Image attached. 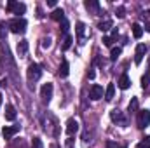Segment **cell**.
Here are the masks:
<instances>
[{"label": "cell", "mask_w": 150, "mask_h": 148, "mask_svg": "<svg viewBox=\"0 0 150 148\" xmlns=\"http://www.w3.org/2000/svg\"><path fill=\"white\" fill-rule=\"evenodd\" d=\"M47 5H49V7H56V0H49Z\"/></svg>", "instance_id": "35"}, {"label": "cell", "mask_w": 150, "mask_h": 148, "mask_svg": "<svg viewBox=\"0 0 150 148\" xmlns=\"http://www.w3.org/2000/svg\"><path fill=\"white\" fill-rule=\"evenodd\" d=\"M67 148H72V140H68V141H67Z\"/></svg>", "instance_id": "37"}, {"label": "cell", "mask_w": 150, "mask_h": 148, "mask_svg": "<svg viewBox=\"0 0 150 148\" xmlns=\"http://www.w3.org/2000/svg\"><path fill=\"white\" fill-rule=\"evenodd\" d=\"M127 110H129V113H133V111L138 110V99H136V98H131V101H129V106H127Z\"/></svg>", "instance_id": "23"}, {"label": "cell", "mask_w": 150, "mask_h": 148, "mask_svg": "<svg viewBox=\"0 0 150 148\" xmlns=\"http://www.w3.org/2000/svg\"><path fill=\"white\" fill-rule=\"evenodd\" d=\"M9 148H26V143H25V140H14Z\"/></svg>", "instance_id": "24"}, {"label": "cell", "mask_w": 150, "mask_h": 148, "mask_svg": "<svg viewBox=\"0 0 150 148\" xmlns=\"http://www.w3.org/2000/svg\"><path fill=\"white\" fill-rule=\"evenodd\" d=\"M149 84H150V72L147 75H143V77H142V85H143V89H145Z\"/></svg>", "instance_id": "28"}, {"label": "cell", "mask_w": 150, "mask_h": 148, "mask_svg": "<svg viewBox=\"0 0 150 148\" xmlns=\"http://www.w3.org/2000/svg\"><path fill=\"white\" fill-rule=\"evenodd\" d=\"M16 118V108L12 105H5V120H14Z\"/></svg>", "instance_id": "15"}, {"label": "cell", "mask_w": 150, "mask_h": 148, "mask_svg": "<svg viewBox=\"0 0 150 148\" xmlns=\"http://www.w3.org/2000/svg\"><path fill=\"white\" fill-rule=\"evenodd\" d=\"M26 52H28V40H19V44H18V54L25 56Z\"/></svg>", "instance_id": "16"}, {"label": "cell", "mask_w": 150, "mask_h": 148, "mask_svg": "<svg viewBox=\"0 0 150 148\" xmlns=\"http://www.w3.org/2000/svg\"><path fill=\"white\" fill-rule=\"evenodd\" d=\"M107 148H120V147L115 145V143H112V141H108V143H107Z\"/></svg>", "instance_id": "33"}, {"label": "cell", "mask_w": 150, "mask_h": 148, "mask_svg": "<svg viewBox=\"0 0 150 148\" xmlns=\"http://www.w3.org/2000/svg\"><path fill=\"white\" fill-rule=\"evenodd\" d=\"M68 73H70V65H68V61L67 59H63L61 61V66H59V77H68Z\"/></svg>", "instance_id": "14"}, {"label": "cell", "mask_w": 150, "mask_h": 148, "mask_svg": "<svg viewBox=\"0 0 150 148\" xmlns=\"http://www.w3.org/2000/svg\"><path fill=\"white\" fill-rule=\"evenodd\" d=\"M0 105H2V94H0Z\"/></svg>", "instance_id": "38"}, {"label": "cell", "mask_w": 150, "mask_h": 148, "mask_svg": "<svg viewBox=\"0 0 150 148\" xmlns=\"http://www.w3.org/2000/svg\"><path fill=\"white\" fill-rule=\"evenodd\" d=\"M133 35H134V38H142V35H143V28H142V25H138V23H133Z\"/></svg>", "instance_id": "20"}, {"label": "cell", "mask_w": 150, "mask_h": 148, "mask_svg": "<svg viewBox=\"0 0 150 148\" xmlns=\"http://www.w3.org/2000/svg\"><path fill=\"white\" fill-rule=\"evenodd\" d=\"M122 148H126V147H122Z\"/></svg>", "instance_id": "40"}, {"label": "cell", "mask_w": 150, "mask_h": 148, "mask_svg": "<svg viewBox=\"0 0 150 148\" xmlns=\"http://www.w3.org/2000/svg\"><path fill=\"white\" fill-rule=\"evenodd\" d=\"M5 35H7V23L0 21V38H5Z\"/></svg>", "instance_id": "25"}, {"label": "cell", "mask_w": 150, "mask_h": 148, "mask_svg": "<svg viewBox=\"0 0 150 148\" xmlns=\"http://www.w3.org/2000/svg\"><path fill=\"white\" fill-rule=\"evenodd\" d=\"M115 14H117V18H119V19H122V18L126 16V9L120 5V7H117V12H115Z\"/></svg>", "instance_id": "29"}, {"label": "cell", "mask_w": 150, "mask_h": 148, "mask_svg": "<svg viewBox=\"0 0 150 148\" xmlns=\"http://www.w3.org/2000/svg\"><path fill=\"white\" fill-rule=\"evenodd\" d=\"M101 42H103V45H107V47H110V45H112V38L110 37H103V40H101Z\"/></svg>", "instance_id": "32"}, {"label": "cell", "mask_w": 150, "mask_h": 148, "mask_svg": "<svg viewBox=\"0 0 150 148\" xmlns=\"http://www.w3.org/2000/svg\"><path fill=\"white\" fill-rule=\"evenodd\" d=\"M113 94H115V85H113V84H108L107 89H105V99H107V101H112Z\"/></svg>", "instance_id": "17"}, {"label": "cell", "mask_w": 150, "mask_h": 148, "mask_svg": "<svg viewBox=\"0 0 150 148\" xmlns=\"http://www.w3.org/2000/svg\"><path fill=\"white\" fill-rule=\"evenodd\" d=\"M112 26H113V21H112V19H105V21H101V23L98 25V28H100L101 32H108Z\"/></svg>", "instance_id": "19"}, {"label": "cell", "mask_w": 150, "mask_h": 148, "mask_svg": "<svg viewBox=\"0 0 150 148\" xmlns=\"http://www.w3.org/2000/svg\"><path fill=\"white\" fill-rule=\"evenodd\" d=\"M117 37H119V32H117V30H113V32H112V37H110V38H112V40H115Z\"/></svg>", "instance_id": "34"}, {"label": "cell", "mask_w": 150, "mask_h": 148, "mask_svg": "<svg viewBox=\"0 0 150 148\" xmlns=\"http://www.w3.org/2000/svg\"><path fill=\"white\" fill-rule=\"evenodd\" d=\"M84 5H86V9H87L91 14H100V4H98L96 0H87Z\"/></svg>", "instance_id": "12"}, {"label": "cell", "mask_w": 150, "mask_h": 148, "mask_svg": "<svg viewBox=\"0 0 150 148\" xmlns=\"http://www.w3.org/2000/svg\"><path fill=\"white\" fill-rule=\"evenodd\" d=\"M51 18H52L54 21H59V23H61V21L65 19V12H63V9H54L52 14H51Z\"/></svg>", "instance_id": "18"}, {"label": "cell", "mask_w": 150, "mask_h": 148, "mask_svg": "<svg viewBox=\"0 0 150 148\" xmlns=\"http://www.w3.org/2000/svg\"><path fill=\"white\" fill-rule=\"evenodd\" d=\"M26 77H28L30 82H37L38 78L42 77V68H40V65L32 63V65L28 66V70H26Z\"/></svg>", "instance_id": "2"}, {"label": "cell", "mask_w": 150, "mask_h": 148, "mask_svg": "<svg viewBox=\"0 0 150 148\" xmlns=\"http://www.w3.org/2000/svg\"><path fill=\"white\" fill-rule=\"evenodd\" d=\"M129 85H131V78L127 77V73H122L120 78H119V87L120 89H129Z\"/></svg>", "instance_id": "13"}, {"label": "cell", "mask_w": 150, "mask_h": 148, "mask_svg": "<svg viewBox=\"0 0 150 148\" xmlns=\"http://www.w3.org/2000/svg\"><path fill=\"white\" fill-rule=\"evenodd\" d=\"M145 54H147V45H145V44H138V45H136V51H134V63L140 65V63L143 61Z\"/></svg>", "instance_id": "7"}, {"label": "cell", "mask_w": 150, "mask_h": 148, "mask_svg": "<svg viewBox=\"0 0 150 148\" xmlns=\"http://www.w3.org/2000/svg\"><path fill=\"white\" fill-rule=\"evenodd\" d=\"M7 11L18 14V18H19V14H25L26 5H25L23 2H14V0H11V2H7Z\"/></svg>", "instance_id": "3"}, {"label": "cell", "mask_w": 150, "mask_h": 148, "mask_svg": "<svg viewBox=\"0 0 150 148\" xmlns=\"http://www.w3.org/2000/svg\"><path fill=\"white\" fill-rule=\"evenodd\" d=\"M16 132H19V125H5V127L2 129V134H4L5 140H12V136H14Z\"/></svg>", "instance_id": "11"}, {"label": "cell", "mask_w": 150, "mask_h": 148, "mask_svg": "<svg viewBox=\"0 0 150 148\" xmlns=\"http://www.w3.org/2000/svg\"><path fill=\"white\" fill-rule=\"evenodd\" d=\"M149 63H150V61H149Z\"/></svg>", "instance_id": "41"}, {"label": "cell", "mask_w": 150, "mask_h": 148, "mask_svg": "<svg viewBox=\"0 0 150 148\" xmlns=\"http://www.w3.org/2000/svg\"><path fill=\"white\" fill-rule=\"evenodd\" d=\"M89 98H91L93 101L101 99V98H103V87H101V85H98V84H94V85L89 89Z\"/></svg>", "instance_id": "9"}, {"label": "cell", "mask_w": 150, "mask_h": 148, "mask_svg": "<svg viewBox=\"0 0 150 148\" xmlns=\"http://www.w3.org/2000/svg\"><path fill=\"white\" fill-rule=\"evenodd\" d=\"M26 19L25 18H14V19H11V21H7V28L12 32V33H16V35H19V33H25L26 32Z\"/></svg>", "instance_id": "1"}, {"label": "cell", "mask_w": 150, "mask_h": 148, "mask_svg": "<svg viewBox=\"0 0 150 148\" xmlns=\"http://www.w3.org/2000/svg\"><path fill=\"white\" fill-rule=\"evenodd\" d=\"M136 122H138V127H140V129L149 127L150 125V111L149 110H140L138 111V118H136Z\"/></svg>", "instance_id": "4"}, {"label": "cell", "mask_w": 150, "mask_h": 148, "mask_svg": "<svg viewBox=\"0 0 150 148\" xmlns=\"http://www.w3.org/2000/svg\"><path fill=\"white\" fill-rule=\"evenodd\" d=\"M72 44H74V37H72V35H65V38H63V45H61V49H63V51H68V49L72 47Z\"/></svg>", "instance_id": "21"}, {"label": "cell", "mask_w": 150, "mask_h": 148, "mask_svg": "<svg viewBox=\"0 0 150 148\" xmlns=\"http://www.w3.org/2000/svg\"><path fill=\"white\" fill-rule=\"evenodd\" d=\"M145 30H147V32H150V21H149V23H145Z\"/></svg>", "instance_id": "36"}, {"label": "cell", "mask_w": 150, "mask_h": 148, "mask_svg": "<svg viewBox=\"0 0 150 148\" xmlns=\"http://www.w3.org/2000/svg\"><path fill=\"white\" fill-rule=\"evenodd\" d=\"M32 148H44V145H42V141H40V138H33V143H32Z\"/></svg>", "instance_id": "31"}, {"label": "cell", "mask_w": 150, "mask_h": 148, "mask_svg": "<svg viewBox=\"0 0 150 148\" xmlns=\"http://www.w3.org/2000/svg\"><path fill=\"white\" fill-rule=\"evenodd\" d=\"M79 132V122L75 120V118H68L67 120V134H68V138H72Z\"/></svg>", "instance_id": "10"}, {"label": "cell", "mask_w": 150, "mask_h": 148, "mask_svg": "<svg viewBox=\"0 0 150 148\" xmlns=\"http://www.w3.org/2000/svg\"><path fill=\"white\" fill-rule=\"evenodd\" d=\"M122 54V49L120 47H112V51H110V59L112 61H117V58Z\"/></svg>", "instance_id": "22"}, {"label": "cell", "mask_w": 150, "mask_h": 148, "mask_svg": "<svg viewBox=\"0 0 150 148\" xmlns=\"http://www.w3.org/2000/svg\"><path fill=\"white\" fill-rule=\"evenodd\" d=\"M51 45H52V38H51V37L42 38V47H44V49H49Z\"/></svg>", "instance_id": "26"}, {"label": "cell", "mask_w": 150, "mask_h": 148, "mask_svg": "<svg viewBox=\"0 0 150 148\" xmlns=\"http://www.w3.org/2000/svg\"><path fill=\"white\" fill-rule=\"evenodd\" d=\"M86 25L82 23V21H79L77 25H75V32H77V40H79V44L80 45H84L86 44Z\"/></svg>", "instance_id": "6"}, {"label": "cell", "mask_w": 150, "mask_h": 148, "mask_svg": "<svg viewBox=\"0 0 150 148\" xmlns=\"http://www.w3.org/2000/svg\"><path fill=\"white\" fill-rule=\"evenodd\" d=\"M52 91H54V85L51 84V82H47V84H44L42 85V89H40V98L44 99V101H51V98H52Z\"/></svg>", "instance_id": "5"}, {"label": "cell", "mask_w": 150, "mask_h": 148, "mask_svg": "<svg viewBox=\"0 0 150 148\" xmlns=\"http://www.w3.org/2000/svg\"><path fill=\"white\" fill-rule=\"evenodd\" d=\"M149 14H150V11H149Z\"/></svg>", "instance_id": "39"}, {"label": "cell", "mask_w": 150, "mask_h": 148, "mask_svg": "<svg viewBox=\"0 0 150 148\" xmlns=\"http://www.w3.org/2000/svg\"><path fill=\"white\" fill-rule=\"evenodd\" d=\"M110 118H112V122L119 124V125H126V124H127V120H126V117L122 115V111L117 110V108L110 111Z\"/></svg>", "instance_id": "8"}, {"label": "cell", "mask_w": 150, "mask_h": 148, "mask_svg": "<svg viewBox=\"0 0 150 148\" xmlns=\"http://www.w3.org/2000/svg\"><path fill=\"white\" fill-rule=\"evenodd\" d=\"M136 148H150V136L143 138V141H142V143H140Z\"/></svg>", "instance_id": "27"}, {"label": "cell", "mask_w": 150, "mask_h": 148, "mask_svg": "<svg viewBox=\"0 0 150 148\" xmlns=\"http://www.w3.org/2000/svg\"><path fill=\"white\" fill-rule=\"evenodd\" d=\"M68 26H70V25H68V21H67V19H63V21H61V32H63L65 35H68Z\"/></svg>", "instance_id": "30"}]
</instances>
